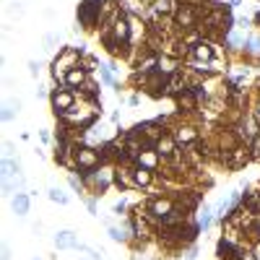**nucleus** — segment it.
<instances>
[{
	"label": "nucleus",
	"mask_w": 260,
	"mask_h": 260,
	"mask_svg": "<svg viewBox=\"0 0 260 260\" xmlns=\"http://www.w3.org/2000/svg\"><path fill=\"white\" fill-rule=\"evenodd\" d=\"M99 151H94V148H89V146H81V148H75L73 151V166L78 169L81 175H91L97 169V164H99Z\"/></svg>",
	"instance_id": "nucleus-1"
},
{
	"label": "nucleus",
	"mask_w": 260,
	"mask_h": 260,
	"mask_svg": "<svg viewBox=\"0 0 260 260\" xmlns=\"http://www.w3.org/2000/svg\"><path fill=\"white\" fill-rule=\"evenodd\" d=\"M65 122H70V125H89L91 120L97 117V102L91 104H73L70 110L65 115H60Z\"/></svg>",
	"instance_id": "nucleus-2"
},
{
	"label": "nucleus",
	"mask_w": 260,
	"mask_h": 260,
	"mask_svg": "<svg viewBox=\"0 0 260 260\" xmlns=\"http://www.w3.org/2000/svg\"><path fill=\"white\" fill-rule=\"evenodd\" d=\"M99 11H102V0H83L78 6V24L83 29H91L99 21Z\"/></svg>",
	"instance_id": "nucleus-3"
},
{
	"label": "nucleus",
	"mask_w": 260,
	"mask_h": 260,
	"mask_svg": "<svg viewBox=\"0 0 260 260\" xmlns=\"http://www.w3.org/2000/svg\"><path fill=\"white\" fill-rule=\"evenodd\" d=\"M75 99H78V94H75L73 89H68V86L57 89L55 94H52V110H55V115H65L70 107L75 104Z\"/></svg>",
	"instance_id": "nucleus-4"
},
{
	"label": "nucleus",
	"mask_w": 260,
	"mask_h": 260,
	"mask_svg": "<svg viewBox=\"0 0 260 260\" xmlns=\"http://www.w3.org/2000/svg\"><path fill=\"white\" fill-rule=\"evenodd\" d=\"M154 148H156V154L161 156V159H166V161H175L177 159V138H172V135H161V138L154 143Z\"/></svg>",
	"instance_id": "nucleus-5"
},
{
	"label": "nucleus",
	"mask_w": 260,
	"mask_h": 260,
	"mask_svg": "<svg viewBox=\"0 0 260 260\" xmlns=\"http://www.w3.org/2000/svg\"><path fill=\"white\" fill-rule=\"evenodd\" d=\"M172 16H175L180 29H193L198 24V11L193 6H177V11L172 13Z\"/></svg>",
	"instance_id": "nucleus-6"
},
{
	"label": "nucleus",
	"mask_w": 260,
	"mask_h": 260,
	"mask_svg": "<svg viewBox=\"0 0 260 260\" xmlns=\"http://www.w3.org/2000/svg\"><path fill=\"white\" fill-rule=\"evenodd\" d=\"M78 237H75L70 229H63V232L55 234V247L57 250H78Z\"/></svg>",
	"instance_id": "nucleus-7"
},
{
	"label": "nucleus",
	"mask_w": 260,
	"mask_h": 260,
	"mask_svg": "<svg viewBox=\"0 0 260 260\" xmlns=\"http://www.w3.org/2000/svg\"><path fill=\"white\" fill-rule=\"evenodd\" d=\"M164 91H166V94H182V91H188V81H185V75H182L180 70H177V73H172L169 78H166V83H164Z\"/></svg>",
	"instance_id": "nucleus-8"
},
{
	"label": "nucleus",
	"mask_w": 260,
	"mask_h": 260,
	"mask_svg": "<svg viewBox=\"0 0 260 260\" xmlns=\"http://www.w3.org/2000/svg\"><path fill=\"white\" fill-rule=\"evenodd\" d=\"M159 154H156V148L151 146V148H143L141 154H138V159H135V164L138 166H146V169H156V164H159Z\"/></svg>",
	"instance_id": "nucleus-9"
},
{
	"label": "nucleus",
	"mask_w": 260,
	"mask_h": 260,
	"mask_svg": "<svg viewBox=\"0 0 260 260\" xmlns=\"http://www.w3.org/2000/svg\"><path fill=\"white\" fill-rule=\"evenodd\" d=\"M86 83V70L81 68V65H75V68H70L68 73H65V81H63V86H68V89H75V86H83Z\"/></svg>",
	"instance_id": "nucleus-10"
},
{
	"label": "nucleus",
	"mask_w": 260,
	"mask_h": 260,
	"mask_svg": "<svg viewBox=\"0 0 260 260\" xmlns=\"http://www.w3.org/2000/svg\"><path fill=\"white\" fill-rule=\"evenodd\" d=\"M29 208H32V195L29 193H16L13 195V211H16V216H26Z\"/></svg>",
	"instance_id": "nucleus-11"
},
{
	"label": "nucleus",
	"mask_w": 260,
	"mask_h": 260,
	"mask_svg": "<svg viewBox=\"0 0 260 260\" xmlns=\"http://www.w3.org/2000/svg\"><path fill=\"white\" fill-rule=\"evenodd\" d=\"M151 172H154V169H146V166H138V164H135V169H133L135 188H148L151 180H154V175H151Z\"/></svg>",
	"instance_id": "nucleus-12"
},
{
	"label": "nucleus",
	"mask_w": 260,
	"mask_h": 260,
	"mask_svg": "<svg viewBox=\"0 0 260 260\" xmlns=\"http://www.w3.org/2000/svg\"><path fill=\"white\" fill-rule=\"evenodd\" d=\"M193 57L203 60V63H211V60H216V52H213L211 44L201 42V44H195V47H193Z\"/></svg>",
	"instance_id": "nucleus-13"
},
{
	"label": "nucleus",
	"mask_w": 260,
	"mask_h": 260,
	"mask_svg": "<svg viewBox=\"0 0 260 260\" xmlns=\"http://www.w3.org/2000/svg\"><path fill=\"white\" fill-rule=\"evenodd\" d=\"M3 180H13V177H19L21 175V161L19 159H3Z\"/></svg>",
	"instance_id": "nucleus-14"
},
{
	"label": "nucleus",
	"mask_w": 260,
	"mask_h": 260,
	"mask_svg": "<svg viewBox=\"0 0 260 260\" xmlns=\"http://www.w3.org/2000/svg\"><path fill=\"white\" fill-rule=\"evenodd\" d=\"M177 104H180V107H185V112L195 110V104H198V97L193 94V89H188V91H182V94H177Z\"/></svg>",
	"instance_id": "nucleus-15"
},
{
	"label": "nucleus",
	"mask_w": 260,
	"mask_h": 260,
	"mask_svg": "<svg viewBox=\"0 0 260 260\" xmlns=\"http://www.w3.org/2000/svg\"><path fill=\"white\" fill-rule=\"evenodd\" d=\"M159 73H166V75L177 73V60L169 55H159Z\"/></svg>",
	"instance_id": "nucleus-16"
},
{
	"label": "nucleus",
	"mask_w": 260,
	"mask_h": 260,
	"mask_svg": "<svg viewBox=\"0 0 260 260\" xmlns=\"http://www.w3.org/2000/svg\"><path fill=\"white\" fill-rule=\"evenodd\" d=\"M91 175H94V172H91ZM110 182H112V172H110V169H102L99 175H94V185H97L99 193L110 188Z\"/></svg>",
	"instance_id": "nucleus-17"
},
{
	"label": "nucleus",
	"mask_w": 260,
	"mask_h": 260,
	"mask_svg": "<svg viewBox=\"0 0 260 260\" xmlns=\"http://www.w3.org/2000/svg\"><path fill=\"white\" fill-rule=\"evenodd\" d=\"M19 110H21V102L19 99L16 102H6L3 104V122H11L13 115H19Z\"/></svg>",
	"instance_id": "nucleus-18"
},
{
	"label": "nucleus",
	"mask_w": 260,
	"mask_h": 260,
	"mask_svg": "<svg viewBox=\"0 0 260 260\" xmlns=\"http://www.w3.org/2000/svg\"><path fill=\"white\" fill-rule=\"evenodd\" d=\"M175 138H177V143H193V141L198 138V133H195L193 128H180Z\"/></svg>",
	"instance_id": "nucleus-19"
},
{
	"label": "nucleus",
	"mask_w": 260,
	"mask_h": 260,
	"mask_svg": "<svg viewBox=\"0 0 260 260\" xmlns=\"http://www.w3.org/2000/svg\"><path fill=\"white\" fill-rule=\"evenodd\" d=\"M47 198H50L52 203H60V206H68V195H65L63 190H60V188H50V190H47Z\"/></svg>",
	"instance_id": "nucleus-20"
},
{
	"label": "nucleus",
	"mask_w": 260,
	"mask_h": 260,
	"mask_svg": "<svg viewBox=\"0 0 260 260\" xmlns=\"http://www.w3.org/2000/svg\"><path fill=\"white\" fill-rule=\"evenodd\" d=\"M107 229H110V239H112V242H128V234L122 232V229H117V226H112V224L107 226Z\"/></svg>",
	"instance_id": "nucleus-21"
},
{
	"label": "nucleus",
	"mask_w": 260,
	"mask_h": 260,
	"mask_svg": "<svg viewBox=\"0 0 260 260\" xmlns=\"http://www.w3.org/2000/svg\"><path fill=\"white\" fill-rule=\"evenodd\" d=\"M55 44H57V34H44V50H55Z\"/></svg>",
	"instance_id": "nucleus-22"
},
{
	"label": "nucleus",
	"mask_w": 260,
	"mask_h": 260,
	"mask_svg": "<svg viewBox=\"0 0 260 260\" xmlns=\"http://www.w3.org/2000/svg\"><path fill=\"white\" fill-rule=\"evenodd\" d=\"M99 73H102V78H104L107 83H110V86H115V75L110 73V68H102V65H99Z\"/></svg>",
	"instance_id": "nucleus-23"
},
{
	"label": "nucleus",
	"mask_w": 260,
	"mask_h": 260,
	"mask_svg": "<svg viewBox=\"0 0 260 260\" xmlns=\"http://www.w3.org/2000/svg\"><path fill=\"white\" fill-rule=\"evenodd\" d=\"M244 44H247V50H250V52H260V39H257V37H250Z\"/></svg>",
	"instance_id": "nucleus-24"
},
{
	"label": "nucleus",
	"mask_w": 260,
	"mask_h": 260,
	"mask_svg": "<svg viewBox=\"0 0 260 260\" xmlns=\"http://www.w3.org/2000/svg\"><path fill=\"white\" fill-rule=\"evenodd\" d=\"M29 75H32V78H37V75H39V63H37V60H29Z\"/></svg>",
	"instance_id": "nucleus-25"
},
{
	"label": "nucleus",
	"mask_w": 260,
	"mask_h": 260,
	"mask_svg": "<svg viewBox=\"0 0 260 260\" xmlns=\"http://www.w3.org/2000/svg\"><path fill=\"white\" fill-rule=\"evenodd\" d=\"M3 156H6V159H11V156H13V143H11V141H6V143H3Z\"/></svg>",
	"instance_id": "nucleus-26"
},
{
	"label": "nucleus",
	"mask_w": 260,
	"mask_h": 260,
	"mask_svg": "<svg viewBox=\"0 0 260 260\" xmlns=\"http://www.w3.org/2000/svg\"><path fill=\"white\" fill-rule=\"evenodd\" d=\"M68 182H70V188H73V190H81V180L75 177V175H70V177H68Z\"/></svg>",
	"instance_id": "nucleus-27"
},
{
	"label": "nucleus",
	"mask_w": 260,
	"mask_h": 260,
	"mask_svg": "<svg viewBox=\"0 0 260 260\" xmlns=\"http://www.w3.org/2000/svg\"><path fill=\"white\" fill-rule=\"evenodd\" d=\"M122 211H125V201H120V203H115V208H112V213H117V216H120V213Z\"/></svg>",
	"instance_id": "nucleus-28"
},
{
	"label": "nucleus",
	"mask_w": 260,
	"mask_h": 260,
	"mask_svg": "<svg viewBox=\"0 0 260 260\" xmlns=\"http://www.w3.org/2000/svg\"><path fill=\"white\" fill-rule=\"evenodd\" d=\"M3 260H11V247L8 244H3Z\"/></svg>",
	"instance_id": "nucleus-29"
},
{
	"label": "nucleus",
	"mask_w": 260,
	"mask_h": 260,
	"mask_svg": "<svg viewBox=\"0 0 260 260\" xmlns=\"http://www.w3.org/2000/svg\"><path fill=\"white\" fill-rule=\"evenodd\" d=\"M86 208H89L91 213H97V203H94V201H86Z\"/></svg>",
	"instance_id": "nucleus-30"
},
{
	"label": "nucleus",
	"mask_w": 260,
	"mask_h": 260,
	"mask_svg": "<svg viewBox=\"0 0 260 260\" xmlns=\"http://www.w3.org/2000/svg\"><path fill=\"white\" fill-rule=\"evenodd\" d=\"M252 255L260 260V242H255V247H252Z\"/></svg>",
	"instance_id": "nucleus-31"
},
{
	"label": "nucleus",
	"mask_w": 260,
	"mask_h": 260,
	"mask_svg": "<svg viewBox=\"0 0 260 260\" xmlns=\"http://www.w3.org/2000/svg\"><path fill=\"white\" fill-rule=\"evenodd\" d=\"M255 117L260 120V102H257V110H255Z\"/></svg>",
	"instance_id": "nucleus-32"
},
{
	"label": "nucleus",
	"mask_w": 260,
	"mask_h": 260,
	"mask_svg": "<svg viewBox=\"0 0 260 260\" xmlns=\"http://www.w3.org/2000/svg\"><path fill=\"white\" fill-rule=\"evenodd\" d=\"M257 232H260V226H257Z\"/></svg>",
	"instance_id": "nucleus-33"
}]
</instances>
